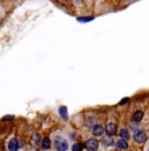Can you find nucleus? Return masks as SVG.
Masks as SVG:
<instances>
[{
    "instance_id": "1a4fd4ad",
    "label": "nucleus",
    "mask_w": 149,
    "mask_h": 151,
    "mask_svg": "<svg viewBox=\"0 0 149 151\" xmlns=\"http://www.w3.org/2000/svg\"><path fill=\"white\" fill-rule=\"evenodd\" d=\"M59 116H61L63 120H67V118H69L67 108H66V107H61V108H59Z\"/></svg>"
},
{
    "instance_id": "20e7f679",
    "label": "nucleus",
    "mask_w": 149,
    "mask_h": 151,
    "mask_svg": "<svg viewBox=\"0 0 149 151\" xmlns=\"http://www.w3.org/2000/svg\"><path fill=\"white\" fill-rule=\"evenodd\" d=\"M91 131H93V134L95 137H100V135H103V133H104V127H103L102 125H99V123H98V125H94Z\"/></svg>"
},
{
    "instance_id": "9b49d317",
    "label": "nucleus",
    "mask_w": 149,
    "mask_h": 151,
    "mask_svg": "<svg viewBox=\"0 0 149 151\" xmlns=\"http://www.w3.org/2000/svg\"><path fill=\"white\" fill-rule=\"evenodd\" d=\"M119 134H120L121 138H124L128 141V138H129V133H128L127 129H120V131H119Z\"/></svg>"
},
{
    "instance_id": "7ed1b4c3",
    "label": "nucleus",
    "mask_w": 149,
    "mask_h": 151,
    "mask_svg": "<svg viewBox=\"0 0 149 151\" xmlns=\"http://www.w3.org/2000/svg\"><path fill=\"white\" fill-rule=\"evenodd\" d=\"M84 147L88 148L90 151H95V150H98V147H99V141H96L95 138L87 139V142H86V145H84Z\"/></svg>"
},
{
    "instance_id": "4468645a",
    "label": "nucleus",
    "mask_w": 149,
    "mask_h": 151,
    "mask_svg": "<svg viewBox=\"0 0 149 151\" xmlns=\"http://www.w3.org/2000/svg\"><path fill=\"white\" fill-rule=\"evenodd\" d=\"M33 143H34L36 146H40V145H41V142H40V135H38V134H34Z\"/></svg>"
},
{
    "instance_id": "423d86ee",
    "label": "nucleus",
    "mask_w": 149,
    "mask_h": 151,
    "mask_svg": "<svg viewBox=\"0 0 149 151\" xmlns=\"http://www.w3.org/2000/svg\"><path fill=\"white\" fill-rule=\"evenodd\" d=\"M19 147H20V145H19V141H17V139H11V141L8 142V150L10 151H16Z\"/></svg>"
},
{
    "instance_id": "f8f14e48",
    "label": "nucleus",
    "mask_w": 149,
    "mask_h": 151,
    "mask_svg": "<svg viewBox=\"0 0 149 151\" xmlns=\"http://www.w3.org/2000/svg\"><path fill=\"white\" fill-rule=\"evenodd\" d=\"M103 143H104V145H107V146H112V145H114V142H112V138H111V135L103 139Z\"/></svg>"
},
{
    "instance_id": "9d476101",
    "label": "nucleus",
    "mask_w": 149,
    "mask_h": 151,
    "mask_svg": "<svg viewBox=\"0 0 149 151\" xmlns=\"http://www.w3.org/2000/svg\"><path fill=\"white\" fill-rule=\"evenodd\" d=\"M50 146H52V142H50L49 138H44L42 142H41V147L45 148V150H48V148H50Z\"/></svg>"
},
{
    "instance_id": "2eb2a0df",
    "label": "nucleus",
    "mask_w": 149,
    "mask_h": 151,
    "mask_svg": "<svg viewBox=\"0 0 149 151\" xmlns=\"http://www.w3.org/2000/svg\"><path fill=\"white\" fill-rule=\"evenodd\" d=\"M93 19H94V17H79L78 21H79V22H88V21H91Z\"/></svg>"
},
{
    "instance_id": "ddd939ff",
    "label": "nucleus",
    "mask_w": 149,
    "mask_h": 151,
    "mask_svg": "<svg viewBox=\"0 0 149 151\" xmlns=\"http://www.w3.org/2000/svg\"><path fill=\"white\" fill-rule=\"evenodd\" d=\"M83 147L84 146L83 145H81V143H77V145H73V151H81V150H83Z\"/></svg>"
},
{
    "instance_id": "f3484780",
    "label": "nucleus",
    "mask_w": 149,
    "mask_h": 151,
    "mask_svg": "<svg viewBox=\"0 0 149 151\" xmlns=\"http://www.w3.org/2000/svg\"><path fill=\"white\" fill-rule=\"evenodd\" d=\"M125 102H128V97H125L124 100H121V101H120V105H124Z\"/></svg>"
},
{
    "instance_id": "6e6552de",
    "label": "nucleus",
    "mask_w": 149,
    "mask_h": 151,
    "mask_svg": "<svg viewBox=\"0 0 149 151\" xmlns=\"http://www.w3.org/2000/svg\"><path fill=\"white\" fill-rule=\"evenodd\" d=\"M143 116H144V113H143V111H136L133 113V117H132V120L135 121V122H140V121L143 120Z\"/></svg>"
},
{
    "instance_id": "f257e3e1",
    "label": "nucleus",
    "mask_w": 149,
    "mask_h": 151,
    "mask_svg": "<svg viewBox=\"0 0 149 151\" xmlns=\"http://www.w3.org/2000/svg\"><path fill=\"white\" fill-rule=\"evenodd\" d=\"M133 139H135L136 143L143 145V143H145V141H146V133L141 129H136L135 130V134H133Z\"/></svg>"
},
{
    "instance_id": "dca6fc26",
    "label": "nucleus",
    "mask_w": 149,
    "mask_h": 151,
    "mask_svg": "<svg viewBox=\"0 0 149 151\" xmlns=\"http://www.w3.org/2000/svg\"><path fill=\"white\" fill-rule=\"evenodd\" d=\"M13 120V116H5V117H3V121H11Z\"/></svg>"
},
{
    "instance_id": "39448f33",
    "label": "nucleus",
    "mask_w": 149,
    "mask_h": 151,
    "mask_svg": "<svg viewBox=\"0 0 149 151\" xmlns=\"http://www.w3.org/2000/svg\"><path fill=\"white\" fill-rule=\"evenodd\" d=\"M106 133L108 134V135H114L116 133V125L114 122H110V123H107V126H106Z\"/></svg>"
},
{
    "instance_id": "0eeeda50",
    "label": "nucleus",
    "mask_w": 149,
    "mask_h": 151,
    "mask_svg": "<svg viewBox=\"0 0 149 151\" xmlns=\"http://www.w3.org/2000/svg\"><path fill=\"white\" fill-rule=\"evenodd\" d=\"M116 147L120 148V150H127V148H128V142H127V139L121 138L120 141H118V142H116Z\"/></svg>"
},
{
    "instance_id": "f03ea898",
    "label": "nucleus",
    "mask_w": 149,
    "mask_h": 151,
    "mask_svg": "<svg viewBox=\"0 0 149 151\" xmlns=\"http://www.w3.org/2000/svg\"><path fill=\"white\" fill-rule=\"evenodd\" d=\"M54 147L57 148L58 151H65V150H67V142L65 141V139H62V138H57L56 141H54Z\"/></svg>"
}]
</instances>
